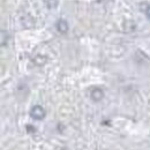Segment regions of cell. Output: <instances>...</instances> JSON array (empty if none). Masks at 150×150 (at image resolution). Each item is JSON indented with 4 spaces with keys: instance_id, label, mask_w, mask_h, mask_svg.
I'll list each match as a JSON object with an SVG mask.
<instances>
[{
    "instance_id": "cell-1",
    "label": "cell",
    "mask_w": 150,
    "mask_h": 150,
    "mask_svg": "<svg viewBox=\"0 0 150 150\" xmlns=\"http://www.w3.org/2000/svg\"><path fill=\"white\" fill-rule=\"evenodd\" d=\"M45 115H46V112L40 105H35L30 110V117L35 120H43Z\"/></svg>"
},
{
    "instance_id": "cell-2",
    "label": "cell",
    "mask_w": 150,
    "mask_h": 150,
    "mask_svg": "<svg viewBox=\"0 0 150 150\" xmlns=\"http://www.w3.org/2000/svg\"><path fill=\"white\" fill-rule=\"evenodd\" d=\"M90 98L94 102H99L104 98V91L100 88H93L90 91Z\"/></svg>"
},
{
    "instance_id": "cell-3",
    "label": "cell",
    "mask_w": 150,
    "mask_h": 150,
    "mask_svg": "<svg viewBox=\"0 0 150 150\" xmlns=\"http://www.w3.org/2000/svg\"><path fill=\"white\" fill-rule=\"evenodd\" d=\"M57 30L60 33V34H66L68 31V23L65 21V20H59L56 24Z\"/></svg>"
},
{
    "instance_id": "cell-4",
    "label": "cell",
    "mask_w": 150,
    "mask_h": 150,
    "mask_svg": "<svg viewBox=\"0 0 150 150\" xmlns=\"http://www.w3.org/2000/svg\"><path fill=\"white\" fill-rule=\"evenodd\" d=\"M7 43V33L5 30H1V46H5Z\"/></svg>"
},
{
    "instance_id": "cell-5",
    "label": "cell",
    "mask_w": 150,
    "mask_h": 150,
    "mask_svg": "<svg viewBox=\"0 0 150 150\" xmlns=\"http://www.w3.org/2000/svg\"><path fill=\"white\" fill-rule=\"evenodd\" d=\"M144 13H146V15H147V18H148V19L150 20V6H148V7L146 8V12H144Z\"/></svg>"
},
{
    "instance_id": "cell-6",
    "label": "cell",
    "mask_w": 150,
    "mask_h": 150,
    "mask_svg": "<svg viewBox=\"0 0 150 150\" xmlns=\"http://www.w3.org/2000/svg\"><path fill=\"white\" fill-rule=\"evenodd\" d=\"M27 129H28V131L30 132H35V128H34V127H31V125H27Z\"/></svg>"
}]
</instances>
